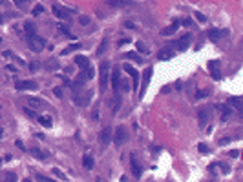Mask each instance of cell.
Returning <instances> with one entry per match:
<instances>
[{
    "instance_id": "obj_1",
    "label": "cell",
    "mask_w": 243,
    "mask_h": 182,
    "mask_svg": "<svg viewBox=\"0 0 243 182\" xmlns=\"http://www.w3.org/2000/svg\"><path fill=\"white\" fill-rule=\"evenodd\" d=\"M108 69H110V62L102 60L99 66V91L104 93L108 88Z\"/></svg>"
},
{
    "instance_id": "obj_2",
    "label": "cell",
    "mask_w": 243,
    "mask_h": 182,
    "mask_svg": "<svg viewBox=\"0 0 243 182\" xmlns=\"http://www.w3.org/2000/svg\"><path fill=\"white\" fill-rule=\"evenodd\" d=\"M27 46H29V49H31V51L40 53V51L46 47V40H44L42 36H38L37 33H33V35H29V36H27Z\"/></svg>"
},
{
    "instance_id": "obj_3",
    "label": "cell",
    "mask_w": 243,
    "mask_h": 182,
    "mask_svg": "<svg viewBox=\"0 0 243 182\" xmlns=\"http://www.w3.org/2000/svg\"><path fill=\"white\" fill-rule=\"evenodd\" d=\"M152 73H154V69L148 66V67L145 69V73H143V84H141V89H139V98L146 93V89H148V86H150V80H152Z\"/></svg>"
},
{
    "instance_id": "obj_4",
    "label": "cell",
    "mask_w": 243,
    "mask_h": 182,
    "mask_svg": "<svg viewBox=\"0 0 243 182\" xmlns=\"http://www.w3.org/2000/svg\"><path fill=\"white\" fill-rule=\"evenodd\" d=\"M190 42H192V35L187 33V35H183L181 38H177V40L174 42V47H176L177 51H187L188 46H190Z\"/></svg>"
},
{
    "instance_id": "obj_5",
    "label": "cell",
    "mask_w": 243,
    "mask_h": 182,
    "mask_svg": "<svg viewBox=\"0 0 243 182\" xmlns=\"http://www.w3.org/2000/svg\"><path fill=\"white\" fill-rule=\"evenodd\" d=\"M123 69H124V71L132 77V80H134L132 88H134V89H137V88H139V71H137L134 66H130V64H124V66H123Z\"/></svg>"
},
{
    "instance_id": "obj_6",
    "label": "cell",
    "mask_w": 243,
    "mask_h": 182,
    "mask_svg": "<svg viewBox=\"0 0 243 182\" xmlns=\"http://www.w3.org/2000/svg\"><path fill=\"white\" fill-rule=\"evenodd\" d=\"M126 137H128V135H126V129H124L123 126H117V128H115V133H113V144H115V146H121V144L126 140Z\"/></svg>"
},
{
    "instance_id": "obj_7",
    "label": "cell",
    "mask_w": 243,
    "mask_h": 182,
    "mask_svg": "<svg viewBox=\"0 0 243 182\" xmlns=\"http://www.w3.org/2000/svg\"><path fill=\"white\" fill-rule=\"evenodd\" d=\"M229 36V29H210L209 31V38L212 42H218L221 38H227Z\"/></svg>"
},
{
    "instance_id": "obj_8",
    "label": "cell",
    "mask_w": 243,
    "mask_h": 182,
    "mask_svg": "<svg viewBox=\"0 0 243 182\" xmlns=\"http://www.w3.org/2000/svg\"><path fill=\"white\" fill-rule=\"evenodd\" d=\"M130 166H132V173H134V177H135V179H141L143 170H141V166H139V162H137V159H135L134 155L130 157Z\"/></svg>"
},
{
    "instance_id": "obj_9",
    "label": "cell",
    "mask_w": 243,
    "mask_h": 182,
    "mask_svg": "<svg viewBox=\"0 0 243 182\" xmlns=\"http://www.w3.org/2000/svg\"><path fill=\"white\" fill-rule=\"evenodd\" d=\"M119 84H121V69L119 67H113V71H112V88L117 91L119 89Z\"/></svg>"
},
{
    "instance_id": "obj_10",
    "label": "cell",
    "mask_w": 243,
    "mask_h": 182,
    "mask_svg": "<svg viewBox=\"0 0 243 182\" xmlns=\"http://www.w3.org/2000/svg\"><path fill=\"white\" fill-rule=\"evenodd\" d=\"M15 88H16L18 91H24V89H37V84H35L33 80H24V82H16Z\"/></svg>"
},
{
    "instance_id": "obj_11",
    "label": "cell",
    "mask_w": 243,
    "mask_h": 182,
    "mask_svg": "<svg viewBox=\"0 0 243 182\" xmlns=\"http://www.w3.org/2000/svg\"><path fill=\"white\" fill-rule=\"evenodd\" d=\"M101 142H102V146H106V144H110L112 142V128H102V131H101Z\"/></svg>"
},
{
    "instance_id": "obj_12",
    "label": "cell",
    "mask_w": 243,
    "mask_h": 182,
    "mask_svg": "<svg viewBox=\"0 0 243 182\" xmlns=\"http://www.w3.org/2000/svg\"><path fill=\"white\" fill-rule=\"evenodd\" d=\"M51 11H53V15L59 16V18H70V15H71L68 9H62V7H59V5H53Z\"/></svg>"
},
{
    "instance_id": "obj_13",
    "label": "cell",
    "mask_w": 243,
    "mask_h": 182,
    "mask_svg": "<svg viewBox=\"0 0 243 182\" xmlns=\"http://www.w3.org/2000/svg\"><path fill=\"white\" fill-rule=\"evenodd\" d=\"M177 29H179V20H174V24H172L170 27H165V29L161 31V35H163V36H170V35H174Z\"/></svg>"
},
{
    "instance_id": "obj_14",
    "label": "cell",
    "mask_w": 243,
    "mask_h": 182,
    "mask_svg": "<svg viewBox=\"0 0 243 182\" xmlns=\"http://www.w3.org/2000/svg\"><path fill=\"white\" fill-rule=\"evenodd\" d=\"M209 67H210V75H212L216 80H220V78H221V73H220V62H210Z\"/></svg>"
},
{
    "instance_id": "obj_15",
    "label": "cell",
    "mask_w": 243,
    "mask_h": 182,
    "mask_svg": "<svg viewBox=\"0 0 243 182\" xmlns=\"http://www.w3.org/2000/svg\"><path fill=\"white\" fill-rule=\"evenodd\" d=\"M174 57V49L172 47H163L161 51H159V58L161 60H170Z\"/></svg>"
},
{
    "instance_id": "obj_16",
    "label": "cell",
    "mask_w": 243,
    "mask_h": 182,
    "mask_svg": "<svg viewBox=\"0 0 243 182\" xmlns=\"http://www.w3.org/2000/svg\"><path fill=\"white\" fill-rule=\"evenodd\" d=\"M132 4H134L132 0H108V5H112V7H126Z\"/></svg>"
},
{
    "instance_id": "obj_17",
    "label": "cell",
    "mask_w": 243,
    "mask_h": 182,
    "mask_svg": "<svg viewBox=\"0 0 243 182\" xmlns=\"http://www.w3.org/2000/svg\"><path fill=\"white\" fill-rule=\"evenodd\" d=\"M75 64H77L80 69H86V67L90 66V60H88L86 57H82V55H77V57H75Z\"/></svg>"
},
{
    "instance_id": "obj_18",
    "label": "cell",
    "mask_w": 243,
    "mask_h": 182,
    "mask_svg": "<svg viewBox=\"0 0 243 182\" xmlns=\"http://www.w3.org/2000/svg\"><path fill=\"white\" fill-rule=\"evenodd\" d=\"M37 120H38V124H42L44 128H51V118H49V117L38 115V117H37Z\"/></svg>"
},
{
    "instance_id": "obj_19",
    "label": "cell",
    "mask_w": 243,
    "mask_h": 182,
    "mask_svg": "<svg viewBox=\"0 0 243 182\" xmlns=\"http://www.w3.org/2000/svg\"><path fill=\"white\" fill-rule=\"evenodd\" d=\"M80 47H82V44H79V42H77V44H71V46H68V47H66V49L62 51V55H68V53H73V51H79Z\"/></svg>"
},
{
    "instance_id": "obj_20",
    "label": "cell",
    "mask_w": 243,
    "mask_h": 182,
    "mask_svg": "<svg viewBox=\"0 0 243 182\" xmlns=\"http://www.w3.org/2000/svg\"><path fill=\"white\" fill-rule=\"evenodd\" d=\"M106 47H108V38H102L101 44H99V47H97V57H101L106 51Z\"/></svg>"
},
{
    "instance_id": "obj_21",
    "label": "cell",
    "mask_w": 243,
    "mask_h": 182,
    "mask_svg": "<svg viewBox=\"0 0 243 182\" xmlns=\"http://www.w3.org/2000/svg\"><path fill=\"white\" fill-rule=\"evenodd\" d=\"M24 31H26V36L33 35V33H35V26H33V22H24Z\"/></svg>"
},
{
    "instance_id": "obj_22",
    "label": "cell",
    "mask_w": 243,
    "mask_h": 182,
    "mask_svg": "<svg viewBox=\"0 0 243 182\" xmlns=\"http://www.w3.org/2000/svg\"><path fill=\"white\" fill-rule=\"evenodd\" d=\"M229 102H230V104H232V106H234L238 111H243V104L240 102V98H236V97H230V98H229Z\"/></svg>"
},
{
    "instance_id": "obj_23",
    "label": "cell",
    "mask_w": 243,
    "mask_h": 182,
    "mask_svg": "<svg viewBox=\"0 0 243 182\" xmlns=\"http://www.w3.org/2000/svg\"><path fill=\"white\" fill-rule=\"evenodd\" d=\"M126 58H130V60H135L137 64H143V62H145V58H143V57H137V55H135L134 51H130V53H126Z\"/></svg>"
},
{
    "instance_id": "obj_24",
    "label": "cell",
    "mask_w": 243,
    "mask_h": 182,
    "mask_svg": "<svg viewBox=\"0 0 243 182\" xmlns=\"http://www.w3.org/2000/svg\"><path fill=\"white\" fill-rule=\"evenodd\" d=\"M57 26H59V29H60V31H62L64 35H68V36H70L71 40H75V36H73V35L70 33V27H68V26H64V24H57Z\"/></svg>"
},
{
    "instance_id": "obj_25",
    "label": "cell",
    "mask_w": 243,
    "mask_h": 182,
    "mask_svg": "<svg viewBox=\"0 0 243 182\" xmlns=\"http://www.w3.org/2000/svg\"><path fill=\"white\" fill-rule=\"evenodd\" d=\"M82 164H84V166H86L88 170H91V168H93V159H91L90 155H86V157L82 159Z\"/></svg>"
},
{
    "instance_id": "obj_26",
    "label": "cell",
    "mask_w": 243,
    "mask_h": 182,
    "mask_svg": "<svg viewBox=\"0 0 243 182\" xmlns=\"http://www.w3.org/2000/svg\"><path fill=\"white\" fill-rule=\"evenodd\" d=\"M221 108V111H223V117H221V120H227L229 117H230V108H227V106H220Z\"/></svg>"
},
{
    "instance_id": "obj_27",
    "label": "cell",
    "mask_w": 243,
    "mask_h": 182,
    "mask_svg": "<svg viewBox=\"0 0 243 182\" xmlns=\"http://www.w3.org/2000/svg\"><path fill=\"white\" fill-rule=\"evenodd\" d=\"M42 11H44V5H42V4H37V5L33 7V11H31V13H33L35 16H38V15H40Z\"/></svg>"
},
{
    "instance_id": "obj_28",
    "label": "cell",
    "mask_w": 243,
    "mask_h": 182,
    "mask_svg": "<svg viewBox=\"0 0 243 182\" xmlns=\"http://www.w3.org/2000/svg\"><path fill=\"white\" fill-rule=\"evenodd\" d=\"M51 171H53V175H55V177H59L60 180H66V175H64V173H62V171H60L59 168H53Z\"/></svg>"
},
{
    "instance_id": "obj_29",
    "label": "cell",
    "mask_w": 243,
    "mask_h": 182,
    "mask_svg": "<svg viewBox=\"0 0 243 182\" xmlns=\"http://www.w3.org/2000/svg\"><path fill=\"white\" fill-rule=\"evenodd\" d=\"M207 117H209V115H207V109H201V111H199V122L205 124V122H207Z\"/></svg>"
},
{
    "instance_id": "obj_30",
    "label": "cell",
    "mask_w": 243,
    "mask_h": 182,
    "mask_svg": "<svg viewBox=\"0 0 243 182\" xmlns=\"http://www.w3.org/2000/svg\"><path fill=\"white\" fill-rule=\"evenodd\" d=\"M31 153H33L37 159H40V160H44V159H46V157H44V153H42V151H38V149H31Z\"/></svg>"
},
{
    "instance_id": "obj_31",
    "label": "cell",
    "mask_w": 243,
    "mask_h": 182,
    "mask_svg": "<svg viewBox=\"0 0 243 182\" xmlns=\"http://www.w3.org/2000/svg\"><path fill=\"white\" fill-rule=\"evenodd\" d=\"M137 49H139V51H141V53H145V55H146V53H148V49H146V46H145V44H143V42H137Z\"/></svg>"
},
{
    "instance_id": "obj_32",
    "label": "cell",
    "mask_w": 243,
    "mask_h": 182,
    "mask_svg": "<svg viewBox=\"0 0 243 182\" xmlns=\"http://www.w3.org/2000/svg\"><path fill=\"white\" fill-rule=\"evenodd\" d=\"M198 149H199L201 153H209V151H210V148H209L207 144H199V146H198Z\"/></svg>"
},
{
    "instance_id": "obj_33",
    "label": "cell",
    "mask_w": 243,
    "mask_h": 182,
    "mask_svg": "<svg viewBox=\"0 0 243 182\" xmlns=\"http://www.w3.org/2000/svg\"><path fill=\"white\" fill-rule=\"evenodd\" d=\"M196 18H198L199 22H207V16H205L203 13H199V11H196Z\"/></svg>"
},
{
    "instance_id": "obj_34",
    "label": "cell",
    "mask_w": 243,
    "mask_h": 182,
    "mask_svg": "<svg viewBox=\"0 0 243 182\" xmlns=\"http://www.w3.org/2000/svg\"><path fill=\"white\" fill-rule=\"evenodd\" d=\"M79 24H80V26L90 24V16H80V18H79Z\"/></svg>"
},
{
    "instance_id": "obj_35",
    "label": "cell",
    "mask_w": 243,
    "mask_h": 182,
    "mask_svg": "<svg viewBox=\"0 0 243 182\" xmlns=\"http://www.w3.org/2000/svg\"><path fill=\"white\" fill-rule=\"evenodd\" d=\"M27 100H29V104H31V106H37V108H38V106H42V102H40V100H37V98H27Z\"/></svg>"
},
{
    "instance_id": "obj_36",
    "label": "cell",
    "mask_w": 243,
    "mask_h": 182,
    "mask_svg": "<svg viewBox=\"0 0 243 182\" xmlns=\"http://www.w3.org/2000/svg\"><path fill=\"white\" fill-rule=\"evenodd\" d=\"M181 24L188 27V26H192V20H190V18H183V20H181Z\"/></svg>"
},
{
    "instance_id": "obj_37",
    "label": "cell",
    "mask_w": 243,
    "mask_h": 182,
    "mask_svg": "<svg viewBox=\"0 0 243 182\" xmlns=\"http://www.w3.org/2000/svg\"><path fill=\"white\" fill-rule=\"evenodd\" d=\"M38 66H40V64H37V62H31V64H29V69H31V71H37V67H38Z\"/></svg>"
},
{
    "instance_id": "obj_38",
    "label": "cell",
    "mask_w": 243,
    "mask_h": 182,
    "mask_svg": "<svg viewBox=\"0 0 243 182\" xmlns=\"http://www.w3.org/2000/svg\"><path fill=\"white\" fill-rule=\"evenodd\" d=\"M24 113H27L29 117H37V115H35V111H31L29 108H24Z\"/></svg>"
},
{
    "instance_id": "obj_39",
    "label": "cell",
    "mask_w": 243,
    "mask_h": 182,
    "mask_svg": "<svg viewBox=\"0 0 243 182\" xmlns=\"http://www.w3.org/2000/svg\"><path fill=\"white\" fill-rule=\"evenodd\" d=\"M53 93H55L57 97H62V89H60V88H55V89H53Z\"/></svg>"
},
{
    "instance_id": "obj_40",
    "label": "cell",
    "mask_w": 243,
    "mask_h": 182,
    "mask_svg": "<svg viewBox=\"0 0 243 182\" xmlns=\"http://www.w3.org/2000/svg\"><path fill=\"white\" fill-rule=\"evenodd\" d=\"M16 7H24V0H13Z\"/></svg>"
},
{
    "instance_id": "obj_41",
    "label": "cell",
    "mask_w": 243,
    "mask_h": 182,
    "mask_svg": "<svg viewBox=\"0 0 243 182\" xmlns=\"http://www.w3.org/2000/svg\"><path fill=\"white\" fill-rule=\"evenodd\" d=\"M130 42V38H121V42H119V46H124V44H128Z\"/></svg>"
},
{
    "instance_id": "obj_42",
    "label": "cell",
    "mask_w": 243,
    "mask_h": 182,
    "mask_svg": "<svg viewBox=\"0 0 243 182\" xmlns=\"http://www.w3.org/2000/svg\"><path fill=\"white\" fill-rule=\"evenodd\" d=\"M37 180H44V182H48L49 179H48V177H44V175H38V177H37Z\"/></svg>"
},
{
    "instance_id": "obj_43",
    "label": "cell",
    "mask_w": 243,
    "mask_h": 182,
    "mask_svg": "<svg viewBox=\"0 0 243 182\" xmlns=\"http://www.w3.org/2000/svg\"><path fill=\"white\" fill-rule=\"evenodd\" d=\"M124 26H126V27H128V29H134V27H135V26H134V24H132V22H124Z\"/></svg>"
},
{
    "instance_id": "obj_44",
    "label": "cell",
    "mask_w": 243,
    "mask_h": 182,
    "mask_svg": "<svg viewBox=\"0 0 243 182\" xmlns=\"http://www.w3.org/2000/svg\"><path fill=\"white\" fill-rule=\"evenodd\" d=\"M238 155H240V151H238V149H234V151H230V157H234V159H236Z\"/></svg>"
}]
</instances>
